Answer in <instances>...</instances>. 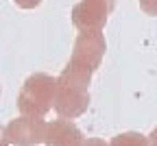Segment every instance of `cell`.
I'll return each instance as SVG.
<instances>
[{"mask_svg":"<svg viewBox=\"0 0 157 146\" xmlns=\"http://www.w3.org/2000/svg\"><path fill=\"white\" fill-rule=\"evenodd\" d=\"M140 9L146 15H157V0H140Z\"/></svg>","mask_w":157,"mask_h":146,"instance_id":"obj_8","label":"cell"},{"mask_svg":"<svg viewBox=\"0 0 157 146\" xmlns=\"http://www.w3.org/2000/svg\"><path fill=\"white\" fill-rule=\"evenodd\" d=\"M83 133L81 129L76 127L72 120L66 118H59L48 122V129H46V146H83Z\"/></svg>","mask_w":157,"mask_h":146,"instance_id":"obj_6","label":"cell"},{"mask_svg":"<svg viewBox=\"0 0 157 146\" xmlns=\"http://www.w3.org/2000/svg\"><path fill=\"white\" fill-rule=\"evenodd\" d=\"M83 146H109V144H105L103 140H98V137H92V140H85Z\"/></svg>","mask_w":157,"mask_h":146,"instance_id":"obj_10","label":"cell"},{"mask_svg":"<svg viewBox=\"0 0 157 146\" xmlns=\"http://www.w3.org/2000/svg\"><path fill=\"white\" fill-rule=\"evenodd\" d=\"M13 5H17L20 9H35L42 5V0H11Z\"/></svg>","mask_w":157,"mask_h":146,"instance_id":"obj_9","label":"cell"},{"mask_svg":"<svg viewBox=\"0 0 157 146\" xmlns=\"http://www.w3.org/2000/svg\"><path fill=\"white\" fill-rule=\"evenodd\" d=\"M55 111L59 118L74 120L83 116L90 107V83L81 81L66 70L57 76V90H55Z\"/></svg>","mask_w":157,"mask_h":146,"instance_id":"obj_3","label":"cell"},{"mask_svg":"<svg viewBox=\"0 0 157 146\" xmlns=\"http://www.w3.org/2000/svg\"><path fill=\"white\" fill-rule=\"evenodd\" d=\"M46 129H48V122H44L42 118L17 116L5 127V135H7V142L13 146H37V144H44Z\"/></svg>","mask_w":157,"mask_h":146,"instance_id":"obj_5","label":"cell"},{"mask_svg":"<svg viewBox=\"0 0 157 146\" xmlns=\"http://www.w3.org/2000/svg\"><path fill=\"white\" fill-rule=\"evenodd\" d=\"M0 146H9L7 135H5V127H0Z\"/></svg>","mask_w":157,"mask_h":146,"instance_id":"obj_12","label":"cell"},{"mask_svg":"<svg viewBox=\"0 0 157 146\" xmlns=\"http://www.w3.org/2000/svg\"><path fill=\"white\" fill-rule=\"evenodd\" d=\"M107 44L103 31H90V33H78L74 41V50L68 61V66L63 68L68 74L81 79V81H92V74L101 68V61L105 57Z\"/></svg>","mask_w":157,"mask_h":146,"instance_id":"obj_1","label":"cell"},{"mask_svg":"<svg viewBox=\"0 0 157 146\" xmlns=\"http://www.w3.org/2000/svg\"><path fill=\"white\" fill-rule=\"evenodd\" d=\"M109 146H151V142L146 135L137 133V131H127V133L116 135L109 142Z\"/></svg>","mask_w":157,"mask_h":146,"instance_id":"obj_7","label":"cell"},{"mask_svg":"<svg viewBox=\"0 0 157 146\" xmlns=\"http://www.w3.org/2000/svg\"><path fill=\"white\" fill-rule=\"evenodd\" d=\"M148 142H151V146H157V127L151 131V135H148Z\"/></svg>","mask_w":157,"mask_h":146,"instance_id":"obj_11","label":"cell"},{"mask_svg":"<svg viewBox=\"0 0 157 146\" xmlns=\"http://www.w3.org/2000/svg\"><path fill=\"white\" fill-rule=\"evenodd\" d=\"M113 7L116 0H81L72 9V24L81 33L103 31Z\"/></svg>","mask_w":157,"mask_h":146,"instance_id":"obj_4","label":"cell"},{"mask_svg":"<svg viewBox=\"0 0 157 146\" xmlns=\"http://www.w3.org/2000/svg\"><path fill=\"white\" fill-rule=\"evenodd\" d=\"M55 90H57V79L44 72L31 74L17 94V109L22 116L31 118H44L52 105H55Z\"/></svg>","mask_w":157,"mask_h":146,"instance_id":"obj_2","label":"cell"}]
</instances>
